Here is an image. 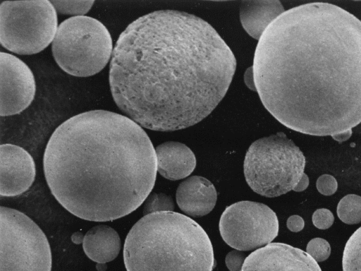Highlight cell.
I'll return each mask as SVG.
<instances>
[{
    "instance_id": "cell-1",
    "label": "cell",
    "mask_w": 361,
    "mask_h": 271,
    "mask_svg": "<svg viewBox=\"0 0 361 271\" xmlns=\"http://www.w3.org/2000/svg\"><path fill=\"white\" fill-rule=\"evenodd\" d=\"M252 71L265 108L307 135H337L361 123V20L324 2L285 11L257 45Z\"/></svg>"
},
{
    "instance_id": "cell-2",
    "label": "cell",
    "mask_w": 361,
    "mask_h": 271,
    "mask_svg": "<svg viewBox=\"0 0 361 271\" xmlns=\"http://www.w3.org/2000/svg\"><path fill=\"white\" fill-rule=\"evenodd\" d=\"M236 68L231 49L203 19L174 10L139 17L113 50V99L140 126L185 128L207 117L226 95Z\"/></svg>"
},
{
    "instance_id": "cell-3",
    "label": "cell",
    "mask_w": 361,
    "mask_h": 271,
    "mask_svg": "<svg viewBox=\"0 0 361 271\" xmlns=\"http://www.w3.org/2000/svg\"><path fill=\"white\" fill-rule=\"evenodd\" d=\"M44 173L56 200L75 216L111 221L145 200L157 176L155 149L142 126L106 110L60 124L45 148Z\"/></svg>"
},
{
    "instance_id": "cell-4",
    "label": "cell",
    "mask_w": 361,
    "mask_h": 271,
    "mask_svg": "<svg viewBox=\"0 0 361 271\" xmlns=\"http://www.w3.org/2000/svg\"><path fill=\"white\" fill-rule=\"evenodd\" d=\"M127 271H212L213 247L202 227L173 211L144 215L123 248Z\"/></svg>"
},
{
    "instance_id": "cell-5",
    "label": "cell",
    "mask_w": 361,
    "mask_h": 271,
    "mask_svg": "<svg viewBox=\"0 0 361 271\" xmlns=\"http://www.w3.org/2000/svg\"><path fill=\"white\" fill-rule=\"evenodd\" d=\"M305 167V157L300 148L279 132L251 144L245 157L244 174L252 191L274 198L293 190Z\"/></svg>"
},
{
    "instance_id": "cell-6",
    "label": "cell",
    "mask_w": 361,
    "mask_h": 271,
    "mask_svg": "<svg viewBox=\"0 0 361 271\" xmlns=\"http://www.w3.org/2000/svg\"><path fill=\"white\" fill-rule=\"evenodd\" d=\"M113 50L111 37L106 26L86 16L63 20L52 42L56 64L66 73L77 77L99 73L109 61Z\"/></svg>"
},
{
    "instance_id": "cell-7",
    "label": "cell",
    "mask_w": 361,
    "mask_h": 271,
    "mask_svg": "<svg viewBox=\"0 0 361 271\" xmlns=\"http://www.w3.org/2000/svg\"><path fill=\"white\" fill-rule=\"evenodd\" d=\"M51 1H5L0 5V42L20 55L37 54L53 42L58 30Z\"/></svg>"
},
{
    "instance_id": "cell-8",
    "label": "cell",
    "mask_w": 361,
    "mask_h": 271,
    "mask_svg": "<svg viewBox=\"0 0 361 271\" xmlns=\"http://www.w3.org/2000/svg\"><path fill=\"white\" fill-rule=\"evenodd\" d=\"M1 271H51L47 236L24 213L1 206Z\"/></svg>"
},
{
    "instance_id": "cell-9",
    "label": "cell",
    "mask_w": 361,
    "mask_h": 271,
    "mask_svg": "<svg viewBox=\"0 0 361 271\" xmlns=\"http://www.w3.org/2000/svg\"><path fill=\"white\" fill-rule=\"evenodd\" d=\"M224 241L239 251H252L270 243L278 235L279 221L267 205L240 201L227 207L219 222Z\"/></svg>"
},
{
    "instance_id": "cell-10",
    "label": "cell",
    "mask_w": 361,
    "mask_h": 271,
    "mask_svg": "<svg viewBox=\"0 0 361 271\" xmlns=\"http://www.w3.org/2000/svg\"><path fill=\"white\" fill-rule=\"evenodd\" d=\"M1 116L20 114L34 100L36 84L34 75L22 60L14 55L1 52Z\"/></svg>"
},
{
    "instance_id": "cell-11",
    "label": "cell",
    "mask_w": 361,
    "mask_h": 271,
    "mask_svg": "<svg viewBox=\"0 0 361 271\" xmlns=\"http://www.w3.org/2000/svg\"><path fill=\"white\" fill-rule=\"evenodd\" d=\"M241 271H322L307 252L283 243H270L250 253Z\"/></svg>"
},
{
    "instance_id": "cell-12",
    "label": "cell",
    "mask_w": 361,
    "mask_h": 271,
    "mask_svg": "<svg viewBox=\"0 0 361 271\" xmlns=\"http://www.w3.org/2000/svg\"><path fill=\"white\" fill-rule=\"evenodd\" d=\"M35 164L32 157L13 144L0 146V195L13 197L30 188L35 181Z\"/></svg>"
},
{
    "instance_id": "cell-13",
    "label": "cell",
    "mask_w": 361,
    "mask_h": 271,
    "mask_svg": "<svg viewBox=\"0 0 361 271\" xmlns=\"http://www.w3.org/2000/svg\"><path fill=\"white\" fill-rule=\"evenodd\" d=\"M176 202L186 215L200 217L209 213L214 207L217 193L207 179L192 176L182 181L176 190Z\"/></svg>"
},
{
    "instance_id": "cell-14",
    "label": "cell",
    "mask_w": 361,
    "mask_h": 271,
    "mask_svg": "<svg viewBox=\"0 0 361 271\" xmlns=\"http://www.w3.org/2000/svg\"><path fill=\"white\" fill-rule=\"evenodd\" d=\"M157 171L171 181L188 176L196 167V158L192 151L185 144L169 141L155 148Z\"/></svg>"
},
{
    "instance_id": "cell-15",
    "label": "cell",
    "mask_w": 361,
    "mask_h": 271,
    "mask_svg": "<svg viewBox=\"0 0 361 271\" xmlns=\"http://www.w3.org/2000/svg\"><path fill=\"white\" fill-rule=\"evenodd\" d=\"M285 11L277 0L243 1L240 7V20L247 34L259 40L266 29Z\"/></svg>"
},
{
    "instance_id": "cell-16",
    "label": "cell",
    "mask_w": 361,
    "mask_h": 271,
    "mask_svg": "<svg viewBox=\"0 0 361 271\" xmlns=\"http://www.w3.org/2000/svg\"><path fill=\"white\" fill-rule=\"evenodd\" d=\"M121 245L117 231L107 225L91 228L85 235L82 242L86 255L97 263H106L116 258Z\"/></svg>"
},
{
    "instance_id": "cell-17",
    "label": "cell",
    "mask_w": 361,
    "mask_h": 271,
    "mask_svg": "<svg viewBox=\"0 0 361 271\" xmlns=\"http://www.w3.org/2000/svg\"><path fill=\"white\" fill-rule=\"evenodd\" d=\"M343 271H361V227L348 239L343 254Z\"/></svg>"
},
{
    "instance_id": "cell-18",
    "label": "cell",
    "mask_w": 361,
    "mask_h": 271,
    "mask_svg": "<svg viewBox=\"0 0 361 271\" xmlns=\"http://www.w3.org/2000/svg\"><path fill=\"white\" fill-rule=\"evenodd\" d=\"M337 215L344 223L355 224L361 222V196L348 194L337 205Z\"/></svg>"
},
{
    "instance_id": "cell-19",
    "label": "cell",
    "mask_w": 361,
    "mask_h": 271,
    "mask_svg": "<svg viewBox=\"0 0 361 271\" xmlns=\"http://www.w3.org/2000/svg\"><path fill=\"white\" fill-rule=\"evenodd\" d=\"M173 209L174 203L171 196L163 193H153L145 200L143 214L147 215L159 212H169Z\"/></svg>"
},
{
    "instance_id": "cell-20",
    "label": "cell",
    "mask_w": 361,
    "mask_h": 271,
    "mask_svg": "<svg viewBox=\"0 0 361 271\" xmlns=\"http://www.w3.org/2000/svg\"><path fill=\"white\" fill-rule=\"evenodd\" d=\"M56 11L66 15L81 16L92 8L94 1H51Z\"/></svg>"
},
{
    "instance_id": "cell-21",
    "label": "cell",
    "mask_w": 361,
    "mask_h": 271,
    "mask_svg": "<svg viewBox=\"0 0 361 271\" xmlns=\"http://www.w3.org/2000/svg\"><path fill=\"white\" fill-rule=\"evenodd\" d=\"M306 251L317 263L322 262L329 257L331 246L327 241L317 237L308 242Z\"/></svg>"
},
{
    "instance_id": "cell-22",
    "label": "cell",
    "mask_w": 361,
    "mask_h": 271,
    "mask_svg": "<svg viewBox=\"0 0 361 271\" xmlns=\"http://www.w3.org/2000/svg\"><path fill=\"white\" fill-rule=\"evenodd\" d=\"M312 219L313 224L319 229H329L334 221L333 213L326 208H319L315 210Z\"/></svg>"
},
{
    "instance_id": "cell-23",
    "label": "cell",
    "mask_w": 361,
    "mask_h": 271,
    "mask_svg": "<svg viewBox=\"0 0 361 271\" xmlns=\"http://www.w3.org/2000/svg\"><path fill=\"white\" fill-rule=\"evenodd\" d=\"M316 186L321 194L331 195L336 193L338 188V183L333 176L323 174L317 179Z\"/></svg>"
},
{
    "instance_id": "cell-24",
    "label": "cell",
    "mask_w": 361,
    "mask_h": 271,
    "mask_svg": "<svg viewBox=\"0 0 361 271\" xmlns=\"http://www.w3.org/2000/svg\"><path fill=\"white\" fill-rule=\"evenodd\" d=\"M245 259L242 251L235 249L226 255L225 262L229 271H241Z\"/></svg>"
},
{
    "instance_id": "cell-25",
    "label": "cell",
    "mask_w": 361,
    "mask_h": 271,
    "mask_svg": "<svg viewBox=\"0 0 361 271\" xmlns=\"http://www.w3.org/2000/svg\"><path fill=\"white\" fill-rule=\"evenodd\" d=\"M286 225L290 231L298 232L304 228L305 222L300 216L295 215L288 218Z\"/></svg>"
},
{
    "instance_id": "cell-26",
    "label": "cell",
    "mask_w": 361,
    "mask_h": 271,
    "mask_svg": "<svg viewBox=\"0 0 361 271\" xmlns=\"http://www.w3.org/2000/svg\"><path fill=\"white\" fill-rule=\"evenodd\" d=\"M309 185V178L306 174H303L300 181L295 186L293 191L296 192H300L305 190Z\"/></svg>"
},
{
    "instance_id": "cell-27",
    "label": "cell",
    "mask_w": 361,
    "mask_h": 271,
    "mask_svg": "<svg viewBox=\"0 0 361 271\" xmlns=\"http://www.w3.org/2000/svg\"><path fill=\"white\" fill-rule=\"evenodd\" d=\"M84 236L82 233L75 232L72 235L71 239L74 243L79 244L83 242Z\"/></svg>"
},
{
    "instance_id": "cell-28",
    "label": "cell",
    "mask_w": 361,
    "mask_h": 271,
    "mask_svg": "<svg viewBox=\"0 0 361 271\" xmlns=\"http://www.w3.org/2000/svg\"><path fill=\"white\" fill-rule=\"evenodd\" d=\"M96 267L98 271H105L106 265V263H97Z\"/></svg>"
}]
</instances>
